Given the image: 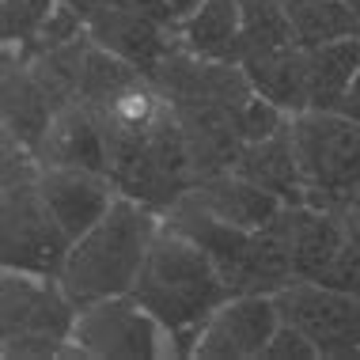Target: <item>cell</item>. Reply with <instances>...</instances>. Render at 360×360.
Instances as JSON below:
<instances>
[{
  "label": "cell",
  "instance_id": "4",
  "mask_svg": "<svg viewBox=\"0 0 360 360\" xmlns=\"http://www.w3.org/2000/svg\"><path fill=\"white\" fill-rule=\"evenodd\" d=\"M307 205L342 209L360 193V122L342 110H304L292 118Z\"/></svg>",
  "mask_w": 360,
  "mask_h": 360
},
{
  "label": "cell",
  "instance_id": "8",
  "mask_svg": "<svg viewBox=\"0 0 360 360\" xmlns=\"http://www.w3.org/2000/svg\"><path fill=\"white\" fill-rule=\"evenodd\" d=\"M76 307L61 277L4 269L0 277V342L4 338H61L72 342Z\"/></svg>",
  "mask_w": 360,
  "mask_h": 360
},
{
  "label": "cell",
  "instance_id": "11",
  "mask_svg": "<svg viewBox=\"0 0 360 360\" xmlns=\"http://www.w3.org/2000/svg\"><path fill=\"white\" fill-rule=\"evenodd\" d=\"M38 190L50 201L53 217L61 228L72 236V243L84 236L91 224L106 217V209L118 198V186L106 171H87V167H42Z\"/></svg>",
  "mask_w": 360,
  "mask_h": 360
},
{
  "label": "cell",
  "instance_id": "32",
  "mask_svg": "<svg viewBox=\"0 0 360 360\" xmlns=\"http://www.w3.org/2000/svg\"><path fill=\"white\" fill-rule=\"evenodd\" d=\"M353 205H360V193H356V201H353Z\"/></svg>",
  "mask_w": 360,
  "mask_h": 360
},
{
  "label": "cell",
  "instance_id": "27",
  "mask_svg": "<svg viewBox=\"0 0 360 360\" xmlns=\"http://www.w3.org/2000/svg\"><path fill=\"white\" fill-rule=\"evenodd\" d=\"M338 217H342V228H345L349 243L360 250V205H342V209H338Z\"/></svg>",
  "mask_w": 360,
  "mask_h": 360
},
{
  "label": "cell",
  "instance_id": "3",
  "mask_svg": "<svg viewBox=\"0 0 360 360\" xmlns=\"http://www.w3.org/2000/svg\"><path fill=\"white\" fill-rule=\"evenodd\" d=\"M106 160H110L106 174L114 179L118 193L160 212H167L198 182L190 144L182 137L174 110L163 114L144 137H106Z\"/></svg>",
  "mask_w": 360,
  "mask_h": 360
},
{
  "label": "cell",
  "instance_id": "10",
  "mask_svg": "<svg viewBox=\"0 0 360 360\" xmlns=\"http://www.w3.org/2000/svg\"><path fill=\"white\" fill-rule=\"evenodd\" d=\"M87 34L103 46V50L125 57L129 65L148 76H155V69L163 65V57L174 50L179 42V31L152 15H141L133 8H122V4H106L99 15L87 19Z\"/></svg>",
  "mask_w": 360,
  "mask_h": 360
},
{
  "label": "cell",
  "instance_id": "28",
  "mask_svg": "<svg viewBox=\"0 0 360 360\" xmlns=\"http://www.w3.org/2000/svg\"><path fill=\"white\" fill-rule=\"evenodd\" d=\"M342 114H349V118L360 122V72H356V80L349 84V91H345V99H342Z\"/></svg>",
  "mask_w": 360,
  "mask_h": 360
},
{
  "label": "cell",
  "instance_id": "12",
  "mask_svg": "<svg viewBox=\"0 0 360 360\" xmlns=\"http://www.w3.org/2000/svg\"><path fill=\"white\" fill-rule=\"evenodd\" d=\"M179 201H190V205L212 212L217 220H228V224L247 228V231L266 228V224L285 209V201H281L277 193L262 190L258 182H250L247 174H239V171H217V174H209V179H198Z\"/></svg>",
  "mask_w": 360,
  "mask_h": 360
},
{
  "label": "cell",
  "instance_id": "29",
  "mask_svg": "<svg viewBox=\"0 0 360 360\" xmlns=\"http://www.w3.org/2000/svg\"><path fill=\"white\" fill-rule=\"evenodd\" d=\"M61 4H69V8H76L84 19H91V15H99L106 4H114V0H61Z\"/></svg>",
  "mask_w": 360,
  "mask_h": 360
},
{
  "label": "cell",
  "instance_id": "23",
  "mask_svg": "<svg viewBox=\"0 0 360 360\" xmlns=\"http://www.w3.org/2000/svg\"><path fill=\"white\" fill-rule=\"evenodd\" d=\"M288 122H292V114H285L277 103L262 99L258 91H255V99H250V103H247V106H243V110L236 114V129H239L243 144L274 137V133H277V129H285Z\"/></svg>",
  "mask_w": 360,
  "mask_h": 360
},
{
  "label": "cell",
  "instance_id": "9",
  "mask_svg": "<svg viewBox=\"0 0 360 360\" xmlns=\"http://www.w3.org/2000/svg\"><path fill=\"white\" fill-rule=\"evenodd\" d=\"M281 326V307L274 296H255L243 292L231 296L209 315V323L201 326V338L193 345L198 360H250L262 356L269 345V338Z\"/></svg>",
  "mask_w": 360,
  "mask_h": 360
},
{
  "label": "cell",
  "instance_id": "1",
  "mask_svg": "<svg viewBox=\"0 0 360 360\" xmlns=\"http://www.w3.org/2000/svg\"><path fill=\"white\" fill-rule=\"evenodd\" d=\"M129 296L167 326V334L174 342V356H193L201 326L236 292L228 288L217 262L198 243L163 220Z\"/></svg>",
  "mask_w": 360,
  "mask_h": 360
},
{
  "label": "cell",
  "instance_id": "6",
  "mask_svg": "<svg viewBox=\"0 0 360 360\" xmlns=\"http://www.w3.org/2000/svg\"><path fill=\"white\" fill-rule=\"evenodd\" d=\"M72 345L84 356H114V360L174 356V342L167 326L148 307H141L129 292L110 300H95V304H84L76 311Z\"/></svg>",
  "mask_w": 360,
  "mask_h": 360
},
{
  "label": "cell",
  "instance_id": "15",
  "mask_svg": "<svg viewBox=\"0 0 360 360\" xmlns=\"http://www.w3.org/2000/svg\"><path fill=\"white\" fill-rule=\"evenodd\" d=\"M231 171L247 174V179L258 182L262 190L277 193L285 205H307V182H304V171H300L296 141H292V122L285 129H277L274 137L243 144Z\"/></svg>",
  "mask_w": 360,
  "mask_h": 360
},
{
  "label": "cell",
  "instance_id": "26",
  "mask_svg": "<svg viewBox=\"0 0 360 360\" xmlns=\"http://www.w3.org/2000/svg\"><path fill=\"white\" fill-rule=\"evenodd\" d=\"M114 4L133 8V12H141V15H152V19H160V23H167V27H174V31H179V23H174L167 0H114Z\"/></svg>",
  "mask_w": 360,
  "mask_h": 360
},
{
  "label": "cell",
  "instance_id": "18",
  "mask_svg": "<svg viewBox=\"0 0 360 360\" xmlns=\"http://www.w3.org/2000/svg\"><path fill=\"white\" fill-rule=\"evenodd\" d=\"M179 42L209 61H243V8L239 0H201L179 23Z\"/></svg>",
  "mask_w": 360,
  "mask_h": 360
},
{
  "label": "cell",
  "instance_id": "2",
  "mask_svg": "<svg viewBox=\"0 0 360 360\" xmlns=\"http://www.w3.org/2000/svg\"><path fill=\"white\" fill-rule=\"evenodd\" d=\"M163 224V212L118 193L99 224L72 243L61 269V285L76 307L133 292L148 247Z\"/></svg>",
  "mask_w": 360,
  "mask_h": 360
},
{
  "label": "cell",
  "instance_id": "14",
  "mask_svg": "<svg viewBox=\"0 0 360 360\" xmlns=\"http://www.w3.org/2000/svg\"><path fill=\"white\" fill-rule=\"evenodd\" d=\"M0 110H4V137L19 141L38 155L57 106L34 80V72L12 53H4V72H0Z\"/></svg>",
  "mask_w": 360,
  "mask_h": 360
},
{
  "label": "cell",
  "instance_id": "16",
  "mask_svg": "<svg viewBox=\"0 0 360 360\" xmlns=\"http://www.w3.org/2000/svg\"><path fill=\"white\" fill-rule=\"evenodd\" d=\"M243 72L255 84V91L262 99L277 103L285 114H304L311 110V87H307V50L300 42L277 46L266 53H250L243 57Z\"/></svg>",
  "mask_w": 360,
  "mask_h": 360
},
{
  "label": "cell",
  "instance_id": "31",
  "mask_svg": "<svg viewBox=\"0 0 360 360\" xmlns=\"http://www.w3.org/2000/svg\"><path fill=\"white\" fill-rule=\"evenodd\" d=\"M349 8H353V12L360 15V0H349Z\"/></svg>",
  "mask_w": 360,
  "mask_h": 360
},
{
  "label": "cell",
  "instance_id": "17",
  "mask_svg": "<svg viewBox=\"0 0 360 360\" xmlns=\"http://www.w3.org/2000/svg\"><path fill=\"white\" fill-rule=\"evenodd\" d=\"M288 239H292V269L304 281H319V274L349 243L338 209H319V205H288Z\"/></svg>",
  "mask_w": 360,
  "mask_h": 360
},
{
  "label": "cell",
  "instance_id": "5",
  "mask_svg": "<svg viewBox=\"0 0 360 360\" xmlns=\"http://www.w3.org/2000/svg\"><path fill=\"white\" fill-rule=\"evenodd\" d=\"M38 174L4 182L0 190V262L4 269L61 277L65 258L72 250V236L61 228L50 201L42 198Z\"/></svg>",
  "mask_w": 360,
  "mask_h": 360
},
{
  "label": "cell",
  "instance_id": "21",
  "mask_svg": "<svg viewBox=\"0 0 360 360\" xmlns=\"http://www.w3.org/2000/svg\"><path fill=\"white\" fill-rule=\"evenodd\" d=\"M239 8H243V57L296 42L285 0H239Z\"/></svg>",
  "mask_w": 360,
  "mask_h": 360
},
{
  "label": "cell",
  "instance_id": "24",
  "mask_svg": "<svg viewBox=\"0 0 360 360\" xmlns=\"http://www.w3.org/2000/svg\"><path fill=\"white\" fill-rule=\"evenodd\" d=\"M262 356H266V360H315L319 349H315V342H311L300 326H292V323L281 319L277 334L269 338V345H266V353H262Z\"/></svg>",
  "mask_w": 360,
  "mask_h": 360
},
{
  "label": "cell",
  "instance_id": "20",
  "mask_svg": "<svg viewBox=\"0 0 360 360\" xmlns=\"http://www.w3.org/2000/svg\"><path fill=\"white\" fill-rule=\"evenodd\" d=\"M285 8L304 50L360 34V15L349 8V0H285Z\"/></svg>",
  "mask_w": 360,
  "mask_h": 360
},
{
  "label": "cell",
  "instance_id": "19",
  "mask_svg": "<svg viewBox=\"0 0 360 360\" xmlns=\"http://www.w3.org/2000/svg\"><path fill=\"white\" fill-rule=\"evenodd\" d=\"M360 72V34L307 50V87L311 110H342L349 84Z\"/></svg>",
  "mask_w": 360,
  "mask_h": 360
},
{
  "label": "cell",
  "instance_id": "30",
  "mask_svg": "<svg viewBox=\"0 0 360 360\" xmlns=\"http://www.w3.org/2000/svg\"><path fill=\"white\" fill-rule=\"evenodd\" d=\"M171 4V15H174V23H182V19H186L193 8H201V0H167Z\"/></svg>",
  "mask_w": 360,
  "mask_h": 360
},
{
  "label": "cell",
  "instance_id": "13",
  "mask_svg": "<svg viewBox=\"0 0 360 360\" xmlns=\"http://www.w3.org/2000/svg\"><path fill=\"white\" fill-rule=\"evenodd\" d=\"M38 163L42 167H87V171L110 167L103 122L84 99L61 106L53 114L50 129L42 137V148H38Z\"/></svg>",
  "mask_w": 360,
  "mask_h": 360
},
{
  "label": "cell",
  "instance_id": "25",
  "mask_svg": "<svg viewBox=\"0 0 360 360\" xmlns=\"http://www.w3.org/2000/svg\"><path fill=\"white\" fill-rule=\"evenodd\" d=\"M319 285L342 288V292H349V296L360 300V250L353 247V243H345V247L338 250V258L319 274Z\"/></svg>",
  "mask_w": 360,
  "mask_h": 360
},
{
  "label": "cell",
  "instance_id": "7",
  "mask_svg": "<svg viewBox=\"0 0 360 360\" xmlns=\"http://www.w3.org/2000/svg\"><path fill=\"white\" fill-rule=\"evenodd\" d=\"M281 319L300 326L315 342L319 356L349 360L360 356V300L342 288L319 285V281H288L277 292Z\"/></svg>",
  "mask_w": 360,
  "mask_h": 360
},
{
  "label": "cell",
  "instance_id": "22",
  "mask_svg": "<svg viewBox=\"0 0 360 360\" xmlns=\"http://www.w3.org/2000/svg\"><path fill=\"white\" fill-rule=\"evenodd\" d=\"M57 0H0V38L4 46H23L38 38Z\"/></svg>",
  "mask_w": 360,
  "mask_h": 360
}]
</instances>
